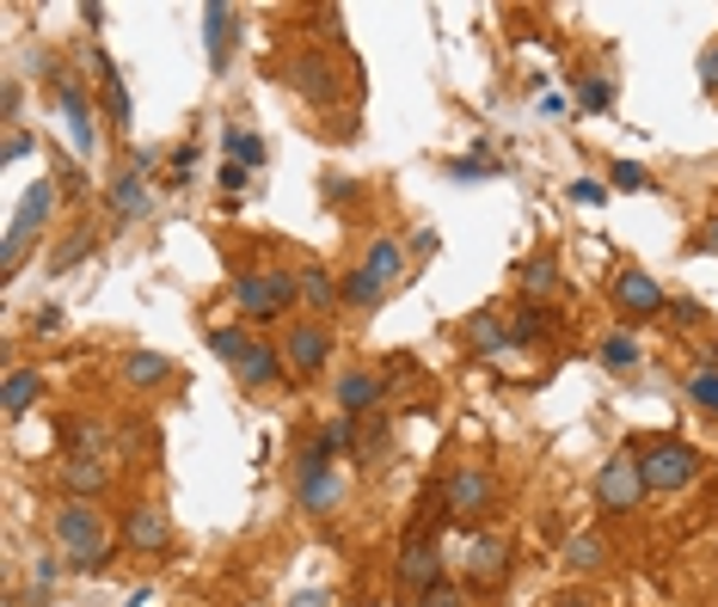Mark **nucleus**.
<instances>
[{
    "mask_svg": "<svg viewBox=\"0 0 718 607\" xmlns=\"http://www.w3.org/2000/svg\"><path fill=\"white\" fill-rule=\"evenodd\" d=\"M49 528H56V546L68 552L74 571H99V564H111V534H105V515H99L93 503L68 498L62 510L49 515Z\"/></svg>",
    "mask_w": 718,
    "mask_h": 607,
    "instance_id": "obj_1",
    "label": "nucleus"
},
{
    "mask_svg": "<svg viewBox=\"0 0 718 607\" xmlns=\"http://www.w3.org/2000/svg\"><path fill=\"white\" fill-rule=\"evenodd\" d=\"M289 301H301V277L296 270H240L234 277V307L246 313V319H277Z\"/></svg>",
    "mask_w": 718,
    "mask_h": 607,
    "instance_id": "obj_2",
    "label": "nucleus"
},
{
    "mask_svg": "<svg viewBox=\"0 0 718 607\" xmlns=\"http://www.w3.org/2000/svg\"><path fill=\"white\" fill-rule=\"evenodd\" d=\"M49 209H56V185H49V178H37V185L19 197L13 221H7V240H0V265H7V277L19 270V258H25V246H32V234L49 221Z\"/></svg>",
    "mask_w": 718,
    "mask_h": 607,
    "instance_id": "obj_3",
    "label": "nucleus"
},
{
    "mask_svg": "<svg viewBox=\"0 0 718 607\" xmlns=\"http://www.w3.org/2000/svg\"><path fill=\"white\" fill-rule=\"evenodd\" d=\"M399 270H406V252L393 246V240H375L357 277H344V301H350V307H375L393 282H399Z\"/></svg>",
    "mask_w": 718,
    "mask_h": 607,
    "instance_id": "obj_4",
    "label": "nucleus"
},
{
    "mask_svg": "<svg viewBox=\"0 0 718 607\" xmlns=\"http://www.w3.org/2000/svg\"><path fill=\"white\" fill-rule=\"evenodd\" d=\"M645 491H651V485H645L639 454H614L609 467L595 472V503H602L609 515H633L645 503Z\"/></svg>",
    "mask_w": 718,
    "mask_h": 607,
    "instance_id": "obj_5",
    "label": "nucleus"
},
{
    "mask_svg": "<svg viewBox=\"0 0 718 607\" xmlns=\"http://www.w3.org/2000/svg\"><path fill=\"white\" fill-rule=\"evenodd\" d=\"M296 498H301V510H308V515H332L344 503V479H338V467H332L320 448H301V460H296Z\"/></svg>",
    "mask_w": 718,
    "mask_h": 607,
    "instance_id": "obj_6",
    "label": "nucleus"
},
{
    "mask_svg": "<svg viewBox=\"0 0 718 607\" xmlns=\"http://www.w3.org/2000/svg\"><path fill=\"white\" fill-rule=\"evenodd\" d=\"M485 503H491V472L485 467H454L449 485H442V510H449V522H479Z\"/></svg>",
    "mask_w": 718,
    "mask_h": 607,
    "instance_id": "obj_7",
    "label": "nucleus"
},
{
    "mask_svg": "<svg viewBox=\"0 0 718 607\" xmlns=\"http://www.w3.org/2000/svg\"><path fill=\"white\" fill-rule=\"evenodd\" d=\"M639 467H645V485H651V491H682V485L700 472V454L687 448V442H657L651 454H639Z\"/></svg>",
    "mask_w": 718,
    "mask_h": 607,
    "instance_id": "obj_8",
    "label": "nucleus"
},
{
    "mask_svg": "<svg viewBox=\"0 0 718 607\" xmlns=\"http://www.w3.org/2000/svg\"><path fill=\"white\" fill-rule=\"evenodd\" d=\"M282 80H289L308 105H338V62H332V56H296V62L282 68Z\"/></svg>",
    "mask_w": 718,
    "mask_h": 607,
    "instance_id": "obj_9",
    "label": "nucleus"
},
{
    "mask_svg": "<svg viewBox=\"0 0 718 607\" xmlns=\"http://www.w3.org/2000/svg\"><path fill=\"white\" fill-rule=\"evenodd\" d=\"M614 307L626 319H657V313H670V295L651 282V270H621L614 277Z\"/></svg>",
    "mask_w": 718,
    "mask_h": 607,
    "instance_id": "obj_10",
    "label": "nucleus"
},
{
    "mask_svg": "<svg viewBox=\"0 0 718 607\" xmlns=\"http://www.w3.org/2000/svg\"><path fill=\"white\" fill-rule=\"evenodd\" d=\"M399 583H406V590H437L442 583V552H437V534L430 528H418L406 540V552H399Z\"/></svg>",
    "mask_w": 718,
    "mask_h": 607,
    "instance_id": "obj_11",
    "label": "nucleus"
},
{
    "mask_svg": "<svg viewBox=\"0 0 718 607\" xmlns=\"http://www.w3.org/2000/svg\"><path fill=\"white\" fill-rule=\"evenodd\" d=\"M503 576H510V540H503V534H473L467 540V583L498 590Z\"/></svg>",
    "mask_w": 718,
    "mask_h": 607,
    "instance_id": "obj_12",
    "label": "nucleus"
},
{
    "mask_svg": "<svg viewBox=\"0 0 718 607\" xmlns=\"http://www.w3.org/2000/svg\"><path fill=\"white\" fill-rule=\"evenodd\" d=\"M148 172H154V154L129 160V172L111 185V215L117 221H141L148 215Z\"/></svg>",
    "mask_w": 718,
    "mask_h": 607,
    "instance_id": "obj_13",
    "label": "nucleus"
},
{
    "mask_svg": "<svg viewBox=\"0 0 718 607\" xmlns=\"http://www.w3.org/2000/svg\"><path fill=\"white\" fill-rule=\"evenodd\" d=\"M124 546H136V552H166V546H172L166 510H154V503H136V510L124 515Z\"/></svg>",
    "mask_w": 718,
    "mask_h": 607,
    "instance_id": "obj_14",
    "label": "nucleus"
},
{
    "mask_svg": "<svg viewBox=\"0 0 718 607\" xmlns=\"http://www.w3.org/2000/svg\"><path fill=\"white\" fill-rule=\"evenodd\" d=\"M56 98H62V110H68L74 148H80V154H93L99 136H93V110H86V93H80V80H74V74H56Z\"/></svg>",
    "mask_w": 718,
    "mask_h": 607,
    "instance_id": "obj_15",
    "label": "nucleus"
},
{
    "mask_svg": "<svg viewBox=\"0 0 718 607\" xmlns=\"http://www.w3.org/2000/svg\"><path fill=\"white\" fill-rule=\"evenodd\" d=\"M105 460H99V454H68L62 460V491L68 498H80V503H93L99 491H105Z\"/></svg>",
    "mask_w": 718,
    "mask_h": 607,
    "instance_id": "obj_16",
    "label": "nucleus"
},
{
    "mask_svg": "<svg viewBox=\"0 0 718 607\" xmlns=\"http://www.w3.org/2000/svg\"><path fill=\"white\" fill-rule=\"evenodd\" d=\"M326 362H332V338L313 326V319L289 331V369H296V374H320Z\"/></svg>",
    "mask_w": 718,
    "mask_h": 607,
    "instance_id": "obj_17",
    "label": "nucleus"
},
{
    "mask_svg": "<svg viewBox=\"0 0 718 607\" xmlns=\"http://www.w3.org/2000/svg\"><path fill=\"white\" fill-rule=\"evenodd\" d=\"M37 393H44V374L37 369H7V387H0V411L7 418H25L37 405Z\"/></svg>",
    "mask_w": 718,
    "mask_h": 607,
    "instance_id": "obj_18",
    "label": "nucleus"
},
{
    "mask_svg": "<svg viewBox=\"0 0 718 607\" xmlns=\"http://www.w3.org/2000/svg\"><path fill=\"white\" fill-rule=\"evenodd\" d=\"M204 44H209V68L221 74V68H228V44H234V7L216 0V7L204 13Z\"/></svg>",
    "mask_w": 718,
    "mask_h": 607,
    "instance_id": "obj_19",
    "label": "nucleus"
},
{
    "mask_svg": "<svg viewBox=\"0 0 718 607\" xmlns=\"http://www.w3.org/2000/svg\"><path fill=\"white\" fill-rule=\"evenodd\" d=\"M296 277H301V301H308L313 313H326V307H338V301H344V282H332V270L301 265Z\"/></svg>",
    "mask_w": 718,
    "mask_h": 607,
    "instance_id": "obj_20",
    "label": "nucleus"
},
{
    "mask_svg": "<svg viewBox=\"0 0 718 607\" xmlns=\"http://www.w3.org/2000/svg\"><path fill=\"white\" fill-rule=\"evenodd\" d=\"M282 350H270V343H252L246 350V362H240V381H246V387H270V381H277L282 374Z\"/></svg>",
    "mask_w": 718,
    "mask_h": 607,
    "instance_id": "obj_21",
    "label": "nucleus"
},
{
    "mask_svg": "<svg viewBox=\"0 0 718 607\" xmlns=\"http://www.w3.org/2000/svg\"><path fill=\"white\" fill-rule=\"evenodd\" d=\"M522 295L534 301V307H541V301H553L559 295V270H553V258H529V265H522Z\"/></svg>",
    "mask_w": 718,
    "mask_h": 607,
    "instance_id": "obj_22",
    "label": "nucleus"
},
{
    "mask_svg": "<svg viewBox=\"0 0 718 607\" xmlns=\"http://www.w3.org/2000/svg\"><path fill=\"white\" fill-rule=\"evenodd\" d=\"M375 399H381V381H375L369 369H350V374L338 381V405H344V411H369Z\"/></svg>",
    "mask_w": 718,
    "mask_h": 607,
    "instance_id": "obj_23",
    "label": "nucleus"
},
{
    "mask_svg": "<svg viewBox=\"0 0 718 607\" xmlns=\"http://www.w3.org/2000/svg\"><path fill=\"white\" fill-rule=\"evenodd\" d=\"M172 374V362L160 357V350H129V362H124V381L129 387H160Z\"/></svg>",
    "mask_w": 718,
    "mask_h": 607,
    "instance_id": "obj_24",
    "label": "nucleus"
},
{
    "mask_svg": "<svg viewBox=\"0 0 718 607\" xmlns=\"http://www.w3.org/2000/svg\"><path fill=\"white\" fill-rule=\"evenodd\" d=\"M357 430H362V423L350 418V411H338V418H332L326 430H320V442H313V448L326 454V460H338V454H350V448H357Z\"/></svg>",
    "mask_w": 718,
    "mask_h": 607,
    "instance_id": "obj_25",
    "label": "nucleus"
},
{
    "mask_svg": "<svg viewBox=\"0 0 718 607\" xmlns=\"http://www.w3.org/2000/svg\"><path fill=\"white\" fill-rule=\"evenodd\" d=\"M93 246H99V234H93V227H80V234H68L62 246H56V258H49V277H68V270H74V265H80V258H86Z\"/></svg>",
    "mask_w": 718,
    "mask_h": 607,
    "instance_id": "obj_26",
    "label": "nucleus"
},
{
    "mask_svg": "<svg viewBox=\"0 0 718 607\" xmlns=\"http://www.w3.org/2000/svg\"><path fill=\"white\" fill-rule=\"evenodd\" d=\"M467 338H473V350H503V343H510V326H503V313H473Z\"/></svg>",
    "mask_w": 718,
    "mask_h": 607,
    "instance_id": "obj_27",
    "label": "nucleus"
},
{
    "mask_svg": "<svg viewBox=\"0 0 718 607\" xmlns=\"http://www.w3.org/2000/svg\"><path fill=\"white\" fill-rule=\"evenodd\" d=\"M602 559H609L602 534H571V540H565V564H571V571H595Z\"/></svg>",
    "mask_w": 718,
    "mask_h": 607,
    "instance_id": "obj_28",
    "label": "nucleus"
},
{
    "mask_svg": "<svg viewBox=\"0 0 718 607\" xmlns=\"http://www.w3.org/2000/svg\"><path fill=\"white\" fill-rule=\"evenodd\" d=\"M221 148H228V160H240V166H265V141L252 136V129H228V136H221Z\"/></svg>",
    "mask_w": 718,
    "mask_h": 607,
    "instance_id": "obj_29",
    "label": "nucleus"
},
{
    "mask_svg": "<svg viewBox=\"0 0 718 607\" xmlns=\"http://www.w3.org/2000/svg\"><path fill=\"white\" fill-rule=\"evenodd\" d=\"M209 350H216L221 362H234V369H240V362H246V350H252V338H246L240 326H216V331H209Z\"/></svg>",
    "mask_w": 718,
    "mask_h": 607,
    "instance_id": "obj_30",
    "label": "nucleus"
},
{
    "mask_svg": "<svg viewBox=\"0 0 718 607\" xmlns=\"http://www.w3.org/2000/svg\"><path fill=\"white\" fill-rule=\"evenodd\" d=\"M510 319H516V326H510V343H534L541 331H547V307H534V301H522Z\"/></svg>",
    "mask_w": 718,
    "mask_h": 607,
    "instance_id": "obj_31",
    "label": "nucleus"
},
{
    "mask_svg": "<svg viewBox=\"0 0 718 607\" xmlns=\"http://www.w3.org/2000/svg\"><path fill=\"white\" fill-rule=\"evenodd\" d=\"M449 172H454V178H467V185H473V178H498V154H491V148L479 141V148H473L467 160H454Z\"/></svg>",
    "mask_w": 718,
    "mask_h": 607,
    "instance_id": "obj_32",
    "label": "nucleus"
},
{
    "mask_svg": "<svg viewBox=\"0 0 718 607\" xmlns=\"http://www.w3.org/2000/svg\"><path fill=\"white\" fill-rule=\"evenodd\" d=\"M602 362H609L614 374H633V369H639V343L626 338V331H614V338L602 343Z\"/></svg>",
    "mask_w": 718,
    "mask_h": 607,
    "instance_id": "obj_33",
    "label": "nucleus"
},
{
    "mask_svg": "<svg viewBox=\"0 0 718 607\" xmlns=\"http://www.w3.org/2000/svg\"><path fill=\"white\" fill-rule=\"evenodd\" d=\"M387 448H393V430H387V418H369V436L357 442V460H362V467H375V460H381Z\"/></svg>",
    "mask_w": 718,
    "mask_h": 607,
    "instance_id": "obj_34",
    "label": "nucleus"
},
{
    "mask_svg": "<svg viewBox=\"0 0 718 607\" xmlns=\"http://www.w3.org/2000/svg\"><path fill=\"white\" fill-rule=\"evenodd\" d=\"M62 436H68V454H99V442H105V430L86 418H68L62 423Z\"/></svg>",
    "mask_w": 718,
    "mask_h": 607,
    "instance_id": "obj_35",
    "label": "nucleus"
},
{
    "mask_svg": "<svg viewBox=\"0 0 718 607\" xmlns=\"http://www.w3.org/2000/svg\"><path fill=\"white\" fill-rule=\"evenodd\" d=\"M614 190H651V172L639 166V160H614Z\"/></svg>",
    "mask_w": 718,
    "mask_h": 607,
    "instance_id": "obj_36",
    "label": "nucleus"
},
{
    "mask_svg": "<svg viewBox=\"0 0 718 607\" xmlns=\"http://www.w3.org/2000/svg\"><path fill=\"white\" fill-rule=\"evenodd\" d=\"M578 105H583V110H609V105H614V80H602V74L583 80V86H578Z\"/></svg>",
    "mask_w": 718,
    "mask_h": 607,
    "instance_id": "obj_37",
    "label": "nucleus"
},
{
    "mask_svg": "<svg viewBox=\"0 0 718 607\" xmlns=\"http://www.w3.org/2000/svg\"><path fill=\"white\" fill-rule=\"evenodd\" d=\"M687 393H694V405H706V411H718V369L694 374V381H687Z\"/></svg>",
    "mask_w": 718,
    "mask_h": 607,
    "instance_id": "obj_38",
    "label": "nucleus"
},
{
    "mask_svg": "<svg viewBox=\"0 0 718 607\" xmlns=\"http://www.w3.org/2000/svg\"><path fill=\"white\" fill-rule=\"evenodd\" d=\"M105 105H111V117H117V124H129V86H124V74L105 80Z\"/></svg>",
    "mask_w": 718,
    "mask_h": 607,
    "instance_id": "obj_39",
    "label": "nucleus"
},
{
    "mask_svg": "<svg viewBox=\"0 0 718 607\" xmlns=\"http://www.w3.org/2000/svg\"><path fill=\"white\" fill-rule=\"evenodd\" d=\"M246 178H252V172L240 166V160H221V172H216V185L228 190V197H234V190H246Z\"/></svg>",
    "mask_w": 718,
    "mask_h": 607,
    "instance_id": "obj_40",
    "label": "nucleus"
},
{
    "mask_svg": "<svg viewBox=\"0 0 718 607\" xmlns=\"http://www.w3.org/2000/svg\"><path fill=\"white\" fill-rule=\"evenodd\" d=\"M602 197H609V185H595V178H578V185H571V202H578V209H595Z\"/></svg>",
    "mask_w": 718,
    "mask_h": 607,
    "instance_id": "obj_41",
    "label": "nucleus"
},
{
    "mask_svg": "<svg viewBox=\"0 0 718 607\" xmlns=\"http://www.w3.org/2000/svg\"><path fill=\"white\" fill-rule=\"evenodd\" d=\"M190 166H197V148H178V154H172L166 185H190Z\"/></svg>",
    "mask_w": 718,
    "mask_h": 607,
    "instance_id": "obj_42",
    "label": "nucleus"
},
{
    "mask_svg": "<svg viewBox=\"0 0 718 607\" xmlns=\"http://www.w3.org/2000/svg\"><path fill=\"white\" fill-rule=\"evenodd\" d=\"M32 331H37V338H56V331H62V307H37L32 313Z\"/></svg>",
    "mask_w": 718,
    "mask_h": 607,
    "instance_id": "obj_43",
    "label": "nucleus"
},
{
    "mask_svg": "<svg viewBox=\"0 0 718 607\" xmlns=\"http://www.w3.org/2000/svg\"><path fill=\"white\" fill-rule=\"evenodd\" d=\"M25 154H32V136H25V129H7V148H0V160L13 166V160H25Z\"/></svg>",
    "mask_w": 718,
    "mask_h": 607,
    "instance_id": "obj_44",
    "label": "nucleus"
},
{
    "mask_svg": "<svg viewBox=\"0 0 718 607\" xmlns=\"http://www.w3.org/2000/svg\"><path fill=\"white\" fill-rule=\"evenodd\" d=\"M424 607H467V595L454 590V583H437V590L424 595Z\"/></svg>",
    "mask_w": 718,
    "mask_h": 607,
    "instance_id": "obj_45",
    "label": "nucleus"
},
{
    "mask_svg": "<svg viewBox=\"0 0 718 607\" xmlns=\"http://www.w3.org/2000/svg\"><path fill=\"white\" fill-rule=\"evenodd\" d=\"M700 86H706V93H718V44L700 49Z\"/></svg>",
    "mask_w": 718,
    "mask_h": 607,
    "instance_id": "obj_46",
    "label": "nucleus"
},
{
    "mask_svg": "<svg viewBox=\"0 0 718 607\" xmlns=\"http://www.w3.org/2000/svg\"><path fill=\"white\" fill-rule=\"evenodd\" d=\"M19 98H25V86H19V80H7V86H0V117H7V124L19 117Z\"/></svg>",
    "mask_w": 718,
    "mask_h": 607,
    "instance_id": "obj_47",
    "label": "nucleus"
},
{
    "mask_svg": "<svg viewBox=\"0 0 718 607\" xmlns=\"http://www.w3.org/2000/svg\"><path fill=\"white\" fill-rule=\"evenodd\" d=\"M670 313L682 319V326H694V319H700V301H670Z\"/></svg>",
    "mask_w": 718,
    "mask_h": 607,
    "instance_id": "obj_48",
    "label": "nucleus"
},
{
    "mask_svg": "<svg viewBox=\"0 0 718 607\" xmlns=\"http://www.w3.org/2000/svg\"><path fill=\"white\" fill-rule=\"evenodd\" d=\"M694 246H700V252H718V215L700 227V240H694Z\"/></svg>",
    "mask_w": 718,
    "mask_h": 607,
    "instance_id": "obj_49",
    "label": "nucleus"
},
{
    "mask_svg": "<svg viewBox=\"0 0 718 607\" xmlns=\"http://www.w3.org/2000/svg\"><path fill=\"white\" fill-rule=\"evenodd\" d=\"M289 607H332V602H326V590H301Z\"/></svg>",
    "mask_w": 718,
    "mask_h": 607,
    "instance_id": "obj_50",
    "label": "nucleus"
},
{
    "mask_svg": "<svg viewBox=\"0 0 718 607\" xmlns=\"http://www.w3.org/2000/svg\"><path fill=\"white\" fill-rule=\"evenodd\" d=\"M7 607H32V602H25V595H7Z\"/></svg>",
    "mask_w": 718,
    "mask_h": 607,
    "instance_id": "obj_51",
    "label": "nucleus"
},
{
    "mask_svg": "<svg viewBox=\"0 0 718 607\" xmlns=\"http://www.w3.org/2000/svg\"><path fill=\"white\" fill-rule=\"evenodd\" d=\"M553 607H590V602H571V595H565V602H553Z\"/></svg>",
    "mask_w": 718,
    "mask_h": 607,
    "instance_id": "obj_52",
    "label": "nucleus"
}]
</instances>
